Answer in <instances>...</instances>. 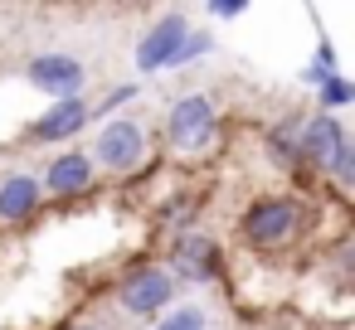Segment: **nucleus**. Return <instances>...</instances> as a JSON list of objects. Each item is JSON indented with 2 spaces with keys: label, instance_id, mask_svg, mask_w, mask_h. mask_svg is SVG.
Masks as SVG:
<instances>
[{
  "label": "nucleus",
  "instance_id": "f257e3e1",
  "mask_svg": "<svg viewBox=\"0 0 355 330\" xmlns=\"http://www.w3.org/2000/svg\"><path fill=\"white\" fill-rule=\"evenodd\" d=\"M302 233H306V204L297 194H258L239 214V238L253 253H268V257L297 248Z\"/></svg>",
  "mask_w": 355,
  "mask_h": 330
},
{
  "label": "nucleus",
  "instance_id": "f03ea898",
  "mask_svg": "<svg viewBox=\"0 0 355 330\" xmlns=\"http://www.w3.org/2000/svg\"><path fill=\"white\" fill-rule=\"evenodd\" d=\"M166 141H171V151H175L180 161L209 156L214 141H219V112H214V102H209L205 93L175 98L171 112H166Z\"/></svg>",
  "mask_w": 355,
  "mask_h": 330
},
{
  "label": "nucleus",
  "instance_id": "7ed1b4c3",
  "mask_svg": "<svg viewBox=\"0 0 355 330\" xmlns=\"http://www.w3.org/2000/svg\"><path fill=\"white\" fill-rule=\"evenodd\" d=\"M88 156H93V170L137 175V170L146 165V127H141L137 117H107Z\"/></svg>",
  "mask_w": 355,
  "mask_h": 330
},
{
  "label": "nucleus",
  "instance_id": "20e7f679",
  "mask_svg": "<svg viewBox=\"0 0 355 330\" xmlns=\"http://www.w3.org/2000/svg\"><path fill=\"white\" fill-rule=\"evenodd\" d=\"M171 301H175V277L161 262H141L117 282V306L132 320H161L171 311Z\"/></svg>",
  "mask_w": 355,
  "mask_h": 330
},
{
  "label": "nucleus",
  "instance_id": "39448f33",
  "mask_svg": "<svg viewBox=\"0 0 355 330\" xmlns=\"http://www.w3.org/2000/svg\"><path fill=\"white\" fill-rule=\"evenodd\" d=\"M161 267H166L175 282H219V277H224V253H219V243H214L205 228H185V233L171 238Z\"/></svg>",
  "mask_w": 355,
  "mask_h": 330
},
{
  "label": "nucleus",
  "instance_id": "423d86ee",
  "mask_svg": "<svg viewBox=\"0 0 355 330\" xmlns=\"http://www.w3.org/2000/svg\"><path fill=\"white\" fill-rule=\"evenodd\" d=\"M25 78H30L49 102H64V98H83L88 68H83V59H73V54H35V59L25 64Z\"/></svg>",
  "mask_w": 355,
  "mask_h": 330
},
{
  "label": "nucleus",
  "instance_id": "0eeeda50",
  "mask_svg": "<svg viewBox=\"0 0 355 330\" xmlns=\"http://www.w3.org/2000/svg\"><path fill=\"white\" fill-rule=\"evenodd\" d=\"M185 35H190V20H185L180 10H166V15L137 39V73H146V78L171 73V59H175V49H180Z\"/></svg>",
  "mask_w": 355,
  "mask_h": 330
},
{
  "label": "nucleus",
  "instance_id": "6e6552de",
  "mask_svg": "<svg viewBox=\"0 0 355 330\" xmlns=\"http://www.w3.org/2000/svg\"><path fill=\"white\" fill-rule=\"evenodd\" d=\"M350 131L340 127V117H326V112H311L297 122V156H302V170L306 175H326L336 146L345 141Z\"/></svg>",
  "mask_w": 355,
  "mask_h": 330
},
{
  "label": "nucleus",
  "instance_id": "1a4fd4ad",
  "mask_svg": "<svg viewBox=\"0 0 355 330\" xmlns=\"http://www.w3.org/2000/svg\"><path fill=\"white\" fill-rule=\"evenodd\" d=\"M93 122V102L88 98H64V102H49L35 122H30V141H40V146H59V141H73L83 127Z\"/></svg>",
  "mask_w": 355,
  "mask_h": 330
},
{
  "label": "nucleus",
  "instance_id": "9d476101",
  "mask_svg": "<svg viewBox=\"0 0 355 330\" xmlns=\"http://www.w3.org/2000/svg\"><path fill=\"white\" fill-rule=\"evenodd\" d=\"M93 156L88 151H59L49 165H44V180H40V190L44 194H54V199H83L88 190H93Z\"/></svg>",
  "mask_w": 355,
  "mask_h": 330
},
{
  "label": "nucleus",
  "instance_id": "9b49d317",
  "mask_svg": "<svg viewBox=\"0 0 355 330\" xmlns=\"http://www.w3.org/2000/svg\"><path fill=\"white\" fill-rule=\"evenodd\" d=\"M44 204V190L35 175H6L0 180V223H30Z\"/></svg>",
  "mask_w": 355,
  "mask_h": 330
},
{
  "label": "nucleus",
  "instance_id": "f8f14e48",
  "mask_svg": "<svg viewBox=\"0 0 355 330\" xmlns=\"http://www.w3.org/2000/svg\"><path fill=\"white\" fill-rule=\"evenodd\" d=\"M297 122H302V117L292 112V117H282V122L263 136V151H268V161H272L282 175H306V170H302V156H297Z\"/></svg>",
  "mask_w": 355,
  "mask_h": 330
},
{
  "label": "nucleus",
  "instance_id": "ddd939ff",
  "mask_svg": "<svg viewBox=\"0 0 355 330\" xmlns=\"http://www.w3.org/2000/svg\"><path fill=\"white\" fill-rule=\"evenodd\" d=\"M355 102V83L345 78V73H331L321 88H316V112H326V117H336V112H345Z\"/></svg>",
  "mask_w": 355,
  "mask_h": 330
},
{
  "label": "nucleus",
  "instance_id": "4468645a",
  "mask_svg": "<svg viewBox=\"0 0 355 330\" xmlns=\"http://www.w3.org/2000/svg\"><path fill=\"white\" fill-rule=\"evenodd\" d=\"M326 180H331V190H336L340 199L355 190V141H350V136L336 146V156H331V165H326Z\"/></svg>",
  "mask_w": 355,
  "mask_h": 330
},
{
  "label": "nucleus",
  "instance_id": "2eb2a0df",
  "mask_svg": "<svg viewBox=\"0 0 355 330\" xmlns=\"http://www.w3.org/2000/svg\"><path fill=\"white\" fill-rule=\"evenodd\" d=\"M214 49V35H205V30H190L185 39H180V49H175V59H171V68H185V64H195V59H205Z\"/></svg>",
  "mask_w": 355,
  "mask_h": 330
},
{
  "label": "nucleus",
  "instance_id": "dca6fc26",
  "mask_svg": "<svg viewBox=\"0 0 355 330\" xmlns=\"http://www.w3.org/2000/svg\"><path fill=\"white\" fill-rule=\"evenodd\" d=\"M156 330H205V311L200 306H171L156 320Z\"/></svg>",
  "mask_w": 355,
  "mask_h": 330
},
{
  "label": "nucleus",
  "instance_id": "f3484780",
  "mask_svg": "<svg viewBox=\"0 0 355 330\" xmlns=\"http://www.w3.org/2000/svg\"><path fill=\"white\" fill-rule=\"evenodd\" d=\"M132 98H137V83H117V88H107V98L93 107V122H98V117H112V112H122Z\"/></svg>",
  "mask_w": 355,
  "mask_h": 330
},
{
  "label": "nucleus",
  "instance_id": "a211bd4d",
  "mask_svg": "<svg viewBox=\"0 0 355 330\" xmlns=\"http://www.w3.org/2000/svg\"><path fill=\"white\" fill-rule=\"evenodd\" d=\"M205 15H209V20H243L248 6H243V0H209Z\"/></svg>",
  "mask_w": 355,
  "mask_h": 330
},
{
  "label": "nucleus",
  "instance_id": "6ab92c4d",
  "mask_svg": "<svg viewBox=\"0 0 355 330\" xmlns=\"http://www.w3.org/2000/svg\"><path fill=\"white\" fill-rule=\"evenodd\" d=\"M59 330H93V325H83V320H73V325H59Z\"/></svg>",
  "mask_w": 355,
  "mask_h": 330
}]
</instances>
